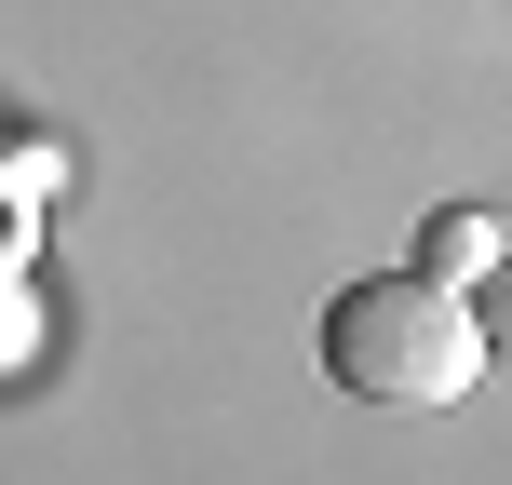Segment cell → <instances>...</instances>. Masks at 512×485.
Instances as JSON below:
<instances>
[{"instance_id":"1","label":"cell","mask_w":512,"mask_h":485,"mask_svg":"<svg viewBox=\"0 0 512 485\" xmlns=\"http://www.w3.org/2000/svg\"><path fill=\"white\" fill-rule=\"evenodd\" d=\"M324 378L351 405H459L486 378V324L432 270H364L324 297Z\"/></svg>"},{"instance_id":"2","label":"cell","mask_w":512,"mask_h":485,"mask_svg":"<svg viewBox=\"0 0 512 485\" xmlns=\"http://www.w3.org/2000/svg\"><path fill=\"white\" fill-rule=\"evenodd\" d=\"M418 270H432V283H486V270H499V216H486V203L432 216V230H418Z\"/></svg>"}]
</instances>
